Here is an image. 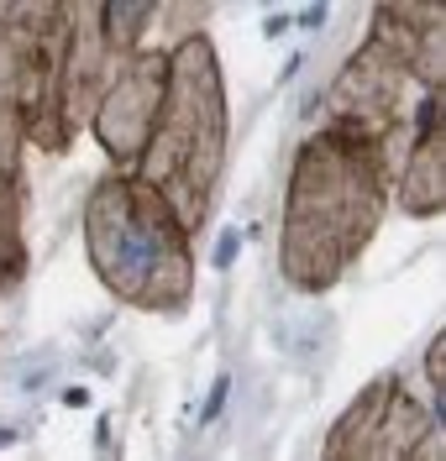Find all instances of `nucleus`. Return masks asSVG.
Returning a JSON list of instances; mask_svg holds the SVG:
<instances>
[{"instance_id":"f257e3e1","label":"nucleus","mask_w":446,"mask_h":461,"mask_svg":"<svg viewBox=\"0 0 446 461\" xmlns=\"http://www.w3.org/2000/svg\"><path fill=\"white\" fill-rule=\"evenodd\" d=\"M221 399H226V377L215 383V393H210V403H205V420H215V409H221Z\"/></svg>"}]
</instances>
